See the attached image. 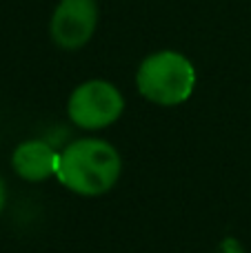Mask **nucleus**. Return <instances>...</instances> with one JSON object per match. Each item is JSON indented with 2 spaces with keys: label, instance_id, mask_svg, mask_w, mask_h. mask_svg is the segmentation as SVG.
Instances as JSON below:
<instances>
[{
  "label": "nucleus",
  "instance_id": "obj_1",
  "mask_svg": "<svg viewBox=\"0 0 251 253\" xmlns=\"http://www.w3.org/2000/svg\"><path fill=\"white\" fill-rule=\"evenodd\" d=\"M123 173V160L114 144L100 138H80L60 151L56 178L65 189L84 198L111 191Z\"/></svg>",
  "mask_w": 251,
  "mask_h": 253
},
{
  "label": "nucleus",
  "instance_id": "obj_2",
  "mask_svg": "<svg viewBox=\"0 0 251 253\" xmlns=\"http://www.w3.org/2000/svg\"><path fill=\"white\" fill-rule=\"evenodd\" d=\"M196 67L191 60L171 49L149 53L136 71V87L140 96L160 107L187 102L196 89Z\"/></svg>",
  "mask_w": 251,
  "mask_h": 253
},
{
  "label": "nucleus",
  "instance_id": "obj_3",
  "mask_svg": "<svg viewBox=\"0 0 251 253\" xmlns=\"http://www.w3.org/2000/svg\"><path fill=\"white\" fill-rule=\"evenodd\" d=\"M67 114L80 129H107L125 114V96L116 84L107 80H87L71 91Z\"/></svg>",
  "mask_w": 251,
  "mask_h": 253
},
{
  "label": "nucleus",
  "instance_id": "obj_4",
  "mask_svg": "<svg viewBox=\"0 0 251 253\" xmlns=\"http://www.w3.org/2000/svg\"><path fill=\"white\" fill-rule=\"evenodd\" d=\"M96 25V0H60L49 20V36L60 49L76 51L93 38Z\"/></svg>",
  "mask_w": 251,
  "mask_h": 253
},
{
  "label": "nucleus",
  "instance_id": "obj_5",
  "mask_svg": "<svg viewBox=\"0 0 251 253\" xmlns=\"http://www.w3.org/2000/svg\"><path fill=\"white\" fill-rule=\"evenodd\" d=\"M60 151L44 140H27L18 144L11 156V167L27 182H42V180L56 175Z\"/></svg>",
  "mask_w": 251,
  "mask_h": 253
},
{
  "label": "nucleus",
  "instance_id": "obj_6",
  "mask_svg": "<svg viewBox=\"0 0 251 253\" xmlns=\"http://www.w3.org/2000/svg\"><path fill=\"white\" fill-rule=\"evenodd\" d=\"M4 198H7V193H4V182L0 178V213H2V207H4Z\"/></svg>",
  "mask_w": 251,
  "mask_h": 253
}]
</instances>
